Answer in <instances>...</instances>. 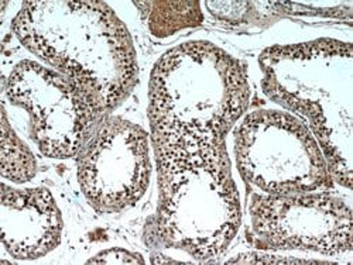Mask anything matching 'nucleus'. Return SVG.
<instances>
[{
	"mask_svg": "<svg viewBox=\"0 0 353 265\" xmlns=\"http://www.w3.org/2000/svg\"><path fill=\"white\" fill-rule=\"evenodd\" d=\"M12 30L28 51L78 85L105 114L134 89L139 65L133 40L105 2H24Z\"/></svg>",
	"mask_w": 353,
	"mask_h": 265,
	"instance_id": "nucleus-2",
	"label": "nucleus"
},
{
	"mask_svg": "<svg viewBox=\"0 0 353 265\" xmlns=\"http://www.w3.org/2000/svg\"><path fill=\"white\" fill-rule=\"evenodd\" d=\"M234 160L243 181L269 195L321 192L334 180L307 125L284 110L260 109L234 131Z\"/></svg>",
	"mask_w": 353,
	"mask_h": 265,
	"instance_id": "nucleus-5",
	"label": "nucleus"
},
{
	"mask_svg": "<svg viewBox=\"0 0 353 265\" xmlns=\"http://www.w3.org/2000/svg\"><path fill=\"white\" fill-rule=\"evenodd\" d=\"M263 91L303 119L332 180L352 188L353 47L331 39L274 45L260 54Z\"/></svg>",
	"mask_w": 353,
	"mask_h": 265,
	"instance_id": "nucleus-3",
	"label": "nucleus"
},
{
	"mask_svg": "<svg viewBox=\"0 0 353 265\" xmlns=\"http://www.w3.org/2000/svg\"><path fill=\"white\" fill-rule=\"evenodd\" d=\"M150 141L159 184L156 240L201 262L221 258L242 223L225 138L150 134Z\"/></svg>",
	"mask_w": 353,
	"mask_h": 265,
	"instance_id": "nucleus-1",
	"label": "nucleus"
},
{
	"mask_svg": "<svg viewBox=\"0 0 353 265\" xmlns=\"http://www.w3.org/2000/svg\"><path fill=\"white\" fill-rule=\"evenodd\" d=\"M6 95L30 116V136L48 158L78 156L95 126L108 116L67 76L32 60L12 68Z\"/></svg>",
	"mask_w": 353,
	"mask_h": 265,
	"instance_id": "nucleus-6",
	"label": "nucleus"
},
{
	"mask_svg": "<svg viewBox=\"0 0 353 265\" xmlns=\"http://www.w3.org/2000/svg\"><path fill=\"white\" fill-rule=\"evenodd\" d=\"M250 102L246 70L210 41L164 52L149 82L150 134L225 138Z\"/></svg>",
	"mask_w": 353,
	"mask_h": 265,
	"instance_id": "nucleus-4",
	"label": "nucleus"
},
{
	"mask_svg": "<svg viewBox=\"0 0 353 265\" xmlns=\"http://www.w3.org/2000/svg\"><path fill=\"white\" fill-rule=\"evenodd\" d=\"M249 243L259 250H301L327 255L352 251V209L325 191L253 192L248 206Z\"/></svg>",
	"mask_w": 353,
	"mask_h": 265,
	"instance_id": "nucleus-7",
	"label": "nucleus"
},
{
	"mask_svg": "<svg viewBox=\"0 0 353 265\" xmlns=\"http://www.w3.org/2000/svg\"><path fill=\"white\" fill-rule=\"evenodd\" d=\"M63 216L47 188L13 189L2 184L0 234L6 251L17 259H37L61 243Z\"/></svg>",
	"mask_w": 353,
	"mask_h": 265,
	"instance_id": "nucleus-9",
	"label": "nucleus"
},
{
	"mask_svg": "<svg viewBox=\"0 0 353 265\" xmlns=\"http://www.w3.org/2000/svg\"><path fill=\"white\" fill-rule=\"evenodd\" d=\"M141 19L156 39H168L203 23L199 2H134Z\"/></svg>",
	"mask_w": 353,
	"mask_h": 265,
	"instance_id": "nucleus-10",
	"label": "nucleus"
},
{
	"mask_svg": "<svg viewBox=\"0 0 353 265\" xmlns=\"http://www.w3.org/2000/svg\"><path fill=\"white\" fill-rule=\"evenodd\" d=\"M150 138L122 117L105 116L78 153V182L99 213L130 209L150 184Z\"/></svg>",
	"mask_w": 353,
	"mask_h": 265,
	"instance_id": "nucleus-8",
	"label": "nucleus"
},
{
	"mask_svg": "<svg viewBox=\"0 0 353 265\" xmlns=\"http://www.w3.org/2000/svg\"><path fill=\"white\" fill-rule=\"evenodd\" d=\"M88 264H144V258L139 253L113 247L98 253Z\"/></svg>",
	"mask_w": 353,
	"mask_h": 265,
	"instance_id": "nucleus-13",
	"label": "nucleus"
},
{
	"mask_svg": "<svg viewBox=\"0 0 353 265\" xmlns=\"http://www.w3.org/2000/svg\"><path fill=\"white\" fill-rule=\"evenodd\" d=\"M211 14L233 24H260L261 20L272 19V9H256L257 2H207Z\"/></svg>",
	"mask_w": 353,
	"mask_h": 265,
	"instance_id": "nucleus-12",
	"label": "nucleus"
},
{
	"mask_svg": "<svg viewBox=\"0 0 353 265\" xmlns=\"http://www.w3.org/2000/svg\"><path fill=\"white\" fill-rule=\"evenodd\" d=\"M2 149H0V172L5 180L14 184L32 181L37 173V161L30 149L12 129L6 110L2 109Z\"/></svg>",
	"mask_w": 353,
	"mask_h": 265,
	"instance_id": "nucleus-11",
	"label": "nucleus"
}]
</instances>
